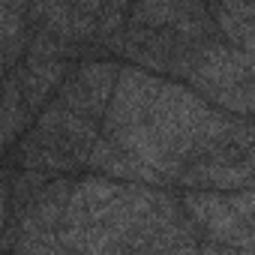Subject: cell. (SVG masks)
Instances as JSON below:
<instances>
[{"label":"cell","instance_id":"cell-1","mask_svg":"<svg viewBox=\"0 0 255 255\" xmlns=\"http://www.w3.org/2000/svg\"><path fill=\"white\" fill-rule=\"evenodd\" d=\"M114 66L108 63H90L84 66L66 87V105L72 108H81V111H102L105 99L111 96V87H114Z\"/></svg>","mask_w":255,"mask_h":255},{"label":"cell","instance_id":"cell-2","mask_svg":"<svg viewBox=\"0 0 255 255\" xmlns=\"http://www.w3.org/2000/svg\"><path fill=\"white\" fill-rule=\"evenodd\" d=\"M18 123H21V96H18V87L12 81L6 87V96H3V108H0V141H9L15 135Z\"/></svg>","mask_w":255,"mask_h":255},{"label":"cell","instance_id":"cell-3","mask_svg":"<svg viewBox=\"0 0 255 255\" xmlns=\"http://www.w3.org/2000/svg\"><path fill=\"white\" fill-rule=\"evenodd\" d=\"M3 213H6V186H3V177H0V225H3Z\"/></svg>","mask_w":255,"mask_h":255}]
</instances>
